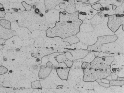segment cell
<instances>
[{
	"mask_svg": "<svg viewBox=\"0 0 124 93\" xmlns=\"http://www.w3.org/2000/svg\"><path fill=\"white\" fill-rule=\"evenodd\" d=\"M8 69L6 68L3 66L0 67V75H1L7 72Z\"/></svg>",
	"mask_w": 124,
	"mask_h": 93,
	"instance_id": "4316f807",
	"label": "cell"
},
{
	"mask_svg": "<svg viewBox=\"0 0 124 93\" xmlns=\"http://www.w3.org/2000/svg\"><path fill=\"white\" fill-rule=\"evenodd\" d=\"M60 15L59 21L57 25L60 27L55 29V33L53 37H59L64 39L70 36L76 35L79 32L80 26L83 21L78 18L79 12L77 11L73 14H69L63 12Z\"/></svg>",
	"mask_w": 124,
	"mask_h": 93,
	"instance_id": "6da1fadb",
	"label": "cell"
},
{
	"mask_svg": "<svg viewBox=\"0 0 124 93\" xmlns=\"http://www.w3.org/2000/svg\"><path fill=\"white\" fill-rule=\"evenodd\" d=\"M70 68L59 67L56 68L58 76L62 80H68L69 73Z\"/></svg>",
	"mask_w": 124,
	"mask_h": 93,
	"instance_id": "9a60e30c",
	"label": "cell"
},
{
	"mask_svg": "<svg viewBox=\"0 0 124 93\" xmlns=\"http://www.w3.org/2000/svg\"><path fill=\"white\" fill-rule=\"evenodd\" d=\"M0 25L5 29L11 30V23L5 19L0 20Z\"/></svg>",
	"mask_w": 124,
	"mask_h": 93,
	"instance_id": "ffe728a7",
	"label": "cell"
},
{
	"mask_svg": "<svg viewBox=\"0 0 124 93\" xmlns=\"http://www.w3.org/2000/svg\"><path fill=\"white\" fill-rule=\"evenodd\" d=\"M117 37L116 35H106L98 37L96 43L93 45L88 46L87 50L89 52H101V46L102 44L115 42Z\"/></svg>",
	"mask_w": 124,
	"mask_h": 93,
	"instance_id": "7a4b0ae2",
	"label": "cell"
},
{
	"mask_svg": "<svg viewBox=\"0 0 124 93\" xmlns=\"http://www.w3.org/2000/svg\"><path fill=\"white\" fill-rule=\"evenodd\" d=\"M6 13L4 11H0V18H3L5 17L6 15Z\"/></svg>",
	"mask_w": 124,
	"mask_h": 93,
	"instance_id": "f546056e",
	"label": "cell"
},
{
	"mask_svg": "<svg viewBox=\"0 0 124 93\" xmlns=\"http://www.w3.org/2000/svg\"><path fill=\"white\" fill-rule=\"evenodd\" d=\"M114 61L111 65L110 70L112 73L116 72L117 69L124 68V54L114 56Z\"/></svg>",
	"mask_w": 124,
	"mask_h": 93,
	"instance_id": "9c48e42d",
	"label": "cell"
},
{
	"mask_svg": "<svg viewBox=\"0 0 124 93\" xmlns=\"http://www.w3.org/2000/svg\"><path fill=\"white\" fill-rule=\"evenodd\" d=\"M105 78L106 79L109 80L110 81L112 80V79L111 74H110L109 75L107 76V77L106 78Z\"/></svg>",
	"mask_w": 124,
	"mask_h": 93,
	"instance_id": "1f68e13d",
	"label": "cell"
},
{
	"mask_svg": "<svg viewBox=\"0 0 124 93\" xmlns=\"http://www.w3.org/2000/svg\"><path fill=\"white\" fill-rule=\"evenodd\" d=\"M108 19V17H106L102 23L97 25H92L94 31L97 37L115 35L114 32L112 31L107 26Z\"/></svg>",
	"mask_w": 124,
	"mask_h": 93,
	"instance_id": "5b68a950",
	"label": "cell"
},
{
	"mask_svg": "<svg viewBox=\"0 0 124 93\" xmlns=\"http://www.w3.org/2000/svg\"><path fill=\"white\" fill-rule=\"evenodd\" d=\"M124 19L123 16L119 14L109 16L107 26L112 31L115 32L120 26L123 25V29L124 31Z\"/></svg>",
	"mask_w": 124,
	"mask_h": 93,
	"instance_id": "3957f363",
	"label": "cell"
},
{
	"mask_svg": "<svg viewBox=\"0 0 124 93\" xmlns=\"http://www.w3.org/2000/svg\"><path fill=\"white\" fill-rule=\"evenodd\" d=\"M69 73L68 79L78 83L83 81L84 76V69L81 67H71Z\"/></svg>",
	"mask_w": 124,
	"mask_h": 93,
	"instance_id": "ba28073f",
	"label": "cell"
},
{
	"mask_svg": "<svg viewBox=\"0 0 124 93\" xmlns=\"http://www.w3.org/2000/svg\"><path fill=\"white\" fill-rule=\"evenodd\" d=\"M111 86L109 88L114 93H121V90H124V86Z\"/></svg>",
	"mask_w": 124,
	"mask_h": 93,
	"instance_id": "7402d4cb",
	"label": "cell"
},
{
	"mask_svg": "<svg viewBox=\"0 0 124 93\" xmlns=\"http://www.w3.org/2000/svg\"><path fill=\"white\" fill-rule=\"evenodd\" d=\"M79 42L88 46L94 44L97 42V36L94 31L84 32H79L76 35Z\"/></svg>",
	"mask_w": 124,
	"mask_h": 93,
	"instance_id": "277c9868",
	"label": "cell"
},
{
	"mask_svg": "<svg viewBox=\"0 0 124 93\" xmlns=\"http://www.w3.org/2000/svg\"><path fill=\"white\" fill-rule=\"evenodd\" d=\"M117 55H116V54H110L105 53V52H99L98 55L97 56L99 57H103L105 56H115Z\"/></svg>",
	"mask_w": 124,
	"mask_h": 93,
	"instance_id": "cb8c5ba5",
	"label": "cell"
},
{
	"mask_svg": "<svg viewBox=\"0 0 124 93\" xmlns=\"http://www.w3.org/2000/svg\"><path fill=\"white\" fill-rule=\"evenodd\" d=\"M101 51L110 54H124V50L115 42L102 44L101 46Z\"/></svg>",
	"mask_w": 124,
	"mask_h": 93,
	"instance_id": "8992f818",
	"label": "cell"
},
{
	"mask_svg": "<svg viewBox=\"0 0 124 93\" xmlns=\"http://www.w3.org/2000/svg\"><path fill=\"white\" fill-rule=\"evenodd\" d=\"M88 46L82 42H79L78 43L68 45L67 47L69 50L83 49L87 50Z\"/></svg>",
	"mask_w": 124,
	"mask_h": 93,
	"instance_id": "e0dca14e",
	"label": "cell"
},
{
	"mask_svg": "<svg viewBox=\"0 0 124 93\" xmlns=\"http://www.w3.org/2000/svg\"><path fill=\"white\" fill-rule=\"evenodd\" d=\"M123 25L120 26L115 33L117 38L115 42L119 44L124 50V31L123 29Z\"/></svg>",
	"mask_w": 124,
	"mask_h": 93,
	"instance_id": "5bb4252c",
	"label": "cell"
},
{
	"mask_svg": "<svg viewBox=\"0 0 124 93\" xmlns=\"http://www.w3.org/2000/svg\"><path fill=\"white\" fill-rule=\"evenodd\" d=\"M37 53L31 54V56L33 57L37 58Z\"/></svg>",
	"mask_w": 124,
	"mask_h": 93,
	"instance_id": "d6a6232c",
	"label": "cell"
},
{
	"mask_svg": "<svg viewBox=\"0 0 124 93\" xmlns=\"http://www.w3.org/2000/svg\"><path fill=\"white\" fill-rule=\"evenodd\" d=\"M95 56L91 52H89V53L84 58L81 59L82 61L83 62H85L91 63L95 59Z\"/></svg>",
	"mask_w": 124,
	"mask_h": 93,
	"instance_id": "d6986e66",
	"label": "cell"
},
{
	"mask_svg": "<svg viewBox=\"0 0 124 93\" xmlns=\"http://www.w3.org/2000/svg\"><path fill=\"white\" fill-rule=\"evenodd\" d=\"M111 75L112 80H116L118 76L116 73H111Z\"/></svg>",
	"mask_w": 124,
	"mask_h": 93,
	"instance_id": "f1b7e54d",
	"label": "cell"
},
{
	"mask_svg": "<svg viewBox=\"0 0 124 93\" xmlns=\"http://www.w3.org/2000/svg\"><path fill=\"white\" fill-rule=\"evenodd\" d=\"M63 42H67L70 44H72L78 43L79 40L76 35L70 36L63 39Z\"/></svg>",
	"mask_w": 124,
	"mask_h": 93,
	"instance_id": "ac0fdd59",
	"label": "cell"
},
{
	"mask_svg": "<svg viewBox=\"0 0 124 93\" xmlns=\"http://www.w3.org/2000/svg\"><path fill=\"white\" fill-rule=\"evenodd\" d=\"M53 65L50 61H48L46 68H40L39 72V76L40 79H44L49 76L52 70Z\"/></svg>",
	"mask_w": 124,
	"mask_h": 93,
	"instance_id": "8fae6325",
	"label": "cell"
},
{
	"mask_svg": "<svg viewBox=\"0 0 124 93\" xmlns=\"http://www.w3.org/2000/svg\"><path fill=\"white\" fill-rule=\"evenodd\" d=\"M106 17L105 14L101 11L97 12V13L90 20V21L92 25H97L102 23Z\"/></svg>",
	"mask_w": 124,
	"mask_h": 93,
	"instance_id": "7c38bea8",
	"label": "cell"
},
{
	"mask_svg": "<svg viewBox=\"0 0 124 93\" xmlns=\"http://www.w3.org/2000/svg\"><path fill=\"white\" fill-rule=\"evenodd\" d=\"M80 32H89L94 31V29L90 20L85 19L83 21V23L80 25Z\"/></svg>",
	"mask_w": 124,
	"mask_h": 93,
	"instance_id": "4fadbf2b",
	"label": "cell"
},
{
	"mask_svg": "<svg viewBox=\"0 0 124 93\" xmlns=\"http://www.w3.org/2000/svg\"><path fill=\"white\" fill-rule=\"evenodd\" d=\"M87 50L83 49L68 50L65 53L66 57L71 61L83 59L89 53Z\"/></svg>",
	"mask_w": 124,
	"mask_h": 93,
	"instance_id": "52a82bcc",
	"label": "cell"
},
{
	"mask_svg": "<svg viewBox=\"0 0 124 93\" xmlns=\"http://www.w3.org/2000/svg\"><path fill=\"white\" fill-rule=\"evenodd\" d=\"M96 81L101 86L107 88L109 87V84L104 83L102 82H101V79H98L96 80Z\"/></svg>",
	"mask_w": 124,
	"mask_h": 93,
	"instance_id": "d4e9b609",
	"label": "cell"
},
{
	"mask_svg": "<svg viewBox=\"0 0 124 93\" xmlns=\"http://www.w3.org/2000/svg\"><path fill=\"white\" fill-rule=\"evenodd\" d=\"M102 7V5L100 4H96L92 6V7L93 8L97 11H100L101 8Z\"/></svg>",
	"mask_w": 124,
	"mask_h": 93,
	"instance_id": "83f0119b",
	"label": "cell"
},
{
	"mask_svg": "<svg viewBox=\"0 0 124 93\" xmlns=\"http://www.w3.org/2000/svg\"><path fill=\"white\" fill-rule=\"evenodd\" d=\"M124 80H112L110 81L109 86H122L124 85Z\"/></svg>",
	"mask_w": 124,
	"mask_h": 93,
	"instance_id": "44dd1931",
	"label": "cell"
},
{
	"mask_svg": "<svg viewBox=\"0 0 124 93\" xmlns=\"http://www.w3.org/2000/svg\"><path fill=\"white\" fill-rule=\"evenodd\" d=\"M79 12L78 18L82 21L85 19L89 20L92 18L97 12V11L91 7L87 9H82V11Z\"/></svg>",
	"mask_w": 124,
	"mask_h": 93,
	"instance_id": "30bf717a",
	"label": "cell"
},
{
	"mask_svg": "<svg viewBox=\"0 0 124 93\" xmlns=\"http://www.w3.org/2000/svg\"><path fill=\"white\" fill-rule=\"evenodd\" d=\"M22 3L24 8H25L26 10H29L31 9V6L27 4L25 1L23 2Z\"/></svg>",
	"mask_w": 124,
	"mask_h": 93,
	"instance_id": "484cf974",
	"label": "cell"
},
{
	"mask_svg": "<svg viewBox=\"0 0 124 93\" xmlns=\"http://www.w3.org/2000/svg\"><path fill=\"white\" fill-rule=\"evenodd\" d=\"M116 80H124V77H119L118 76Z\"/></svg>",
	"mask_w": 124,
	"mask_h": 93,
	"instance_id": "836d02e7",
	"label": "cell"
},
{
	"mask_svg": "<svg viewBox=\"0 0 124 93\" xmlns=\"http://www.w3.org/2000/svg\"><path fill=\"white\" fill-rule=\"evenodd\" d=\"M101 82H102L104 83L108 84H109L110 83V81L106 79L105 78L101 79Z\"/></svg>",
	"mask_w": 124,
	"mask_h": 93,
	"instance_id": "4dcf8cb0",
	"label": "cell"
},
{
	"mask_svg": "<svg viewBox=\"0 0 124 93\" xmlns=\"http://www.w3.org/2000/svg\"><path fill=\"white\" fill-rule=\"evenodd\" d=\"M40 81L38 80L31 83V87L33 89H37L42 88Z\"/></svg>",
	"mask_w": 124,
	"mask_h": 93,
	"instance_id": "603a6c76",
	"label": "cell"
},
{
	"mask_svg": "<svg viewBox=\"0 0 124 93\" xmlns=\"http://www.w3.org/2000/svg\"><path fill=\"white\" fill-rule=\"evenodd\" d=\"M56 60L58 63L63 62L68 67L70 68L72 66L73 62L68 59L65 56V54L63 53L59 54L57 56Z\"/></svg>",
	"mask_w": 124,
	"mask_h": 93,
	"instance_id": "2e32d148",
	"label": "cell"
},
{
	"mask_svg": "<svg viewBox=\"0 0 124 93\" xmlns=\"http://www.w3.org/2000/svg\"><path fill=\"white\" fill-rule=\"evenodd\" d=\"M1 19H1V18H0V20Z\"/></svg>",
	"mask_w": 124,
	"mask_h": 93,
	"instance_id": "d590c367",
	"label": "cell"
},
{
	"mask_svg": "<svg viewBox=\"0 0 124 93\" xmlns=\"http://www.w3.org/2000/svg\"><path fill=\"white\" fill-rule=\"evenodd\" d=\"M3 7V6L2 4H1L0 3V8Z\"/></svg>",
	"mask_w": 124,
	"mask_h": 93,
	"instance_id": "e575fe53",
	"label": "cell"
}]
</instances>
